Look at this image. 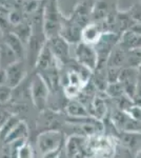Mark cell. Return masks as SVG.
I'll return each instance as SVG.
<instances>
[{
  "instance_id": "34",
  "label": "cell",
  "mask_w": 141,
  "mask_h": 158,
  "mask_svg": "<svg viewBox=\"0 0 141 158\" xmlns=\"http://www.w3.org/2000/svg\"><path fill=\"white\" fill-rule=\"evenodd\" d=\"M61 149H62V148H59L57 150H54V151L45 153V154L42 155V158H60Z\"/></svg>"
},
{
  "instance_id": "19",
  "label": "cell",
  "mask_w": 141,
  "mask_h": 158,
  "mask_svg": "<svg viewBox=\"0 0 141 158\" xmlns=\"http://www.w3.org/2000/svg\"><path fill=\"white\" fill-rule=\"evenodd\" d=\"M65 109L68 116L73 117V118H81V117L92 116L89 111L86 109V106L81 101H78L76 99H72V100L68 101Z\"/></svg>"
},
{
  "instance_id": "4",
  "label": "cell",
  "mask_w": 141,
  "mask_h": 158,
  "mask_svg": "<svg viewBox=\"0 0 141 158\" xmlns=\"http://www.w3.org/2000/svg\"><path fill=\"white\" fill-rule=\"evenodd\" d=\"M95 2L96 0H81L75 6L72 15L68 17V19L83 29L85 25L92 22V12H93Z\"/></svg>"
},
{
  "instance_id": "32",
  "label": "cell",
  "mask_w": 141,
  "mask_h": 158,
  "mask_svg": "<svg viewBox=\"0 0 141 158\" xmlns=\"http://www.w3.org/2000/svg\"><path fill=\"white\" fill-rule=\"evenodd\" d=\"M129 115L132 117L133 119L135 120L141 122V106H137V104H133L131 108L127 110L126 112Z\"/></svg>"
},
{
  "instance_id": "27",
  "label": "cell",
  "mask_w": 141,
  "mask_h": 158,
  "mask_svg": "<svg viewBox=\"0 0 141 158\" xmlns=\"http://www.w3.org/2000/svg\"><path fill=\"white\" fill-rule=\"evenodd\" d=\"M93 108L95 110L94 117L97 119H99L100 117L104 116V114L106 113V104L102 98H99V97L95 98V100L93 102Z\"/></svg>"
},
{
  "instance_id": "35",
  "label": "cell",
  "mask_w": 141,
  "mask_h": 158,
  "mask_svg": "<svg viewBox=\"0 0 141 158\" xmlns=\"http://www.w3.org/2000/svg\"><path fill=\"white\" fill-rule=\"evenodd\" d=\"M129 31H131V32H133V33H135V34L141 35V23H139V22H134Z\"/></svg>"
},
{
  "instance_id": "33",
  "label": "cell",
  "mask_w": 141,
  "mask_h": 158,
  "mask_svg": "<svg viewBox=\"0 0 141 158\" xmlns=\"http://www.w3.org/2000/svg\"><path fill=\"white\" fill-rule=\"evenodd\" d=\"M38 6H39V1L38 0H29L27 2H25L23 7L27 13H33L38 10Z\"/></svg>"
},
{
  "instance_id": "9",
  "label": "cell",
  "mask_w": 141,
  "mask_h": 158,
  "mask_svg": "<svg viewBox=\"0 0 141 158\" xmlns=\"http://www.w3.org/2000/svg\"><path fill=\"white\" fill-rule=\"evenodd\" d=\"M81 32H82V27L71 22L66 17L61 16L60 36L70 44H77L81 42Z\"/></svg>"
},
{
  "instance_id": "20",
  "label": "cell",
  "mask_w": 141,
  "mask_h": 158,
  "mask_svg": "<svg viewBox=\"0 0 141 158\" xmlns=\"http://www.w3.org/2000/svg\"><path fill=\"white\" fill-rule=\"evenodd\" d=\"M119 45H121L123 49L127 51L141 48V35L135 34L131 31H126L120 37Z\"/></svg>"
},
{
  "instance_id": "14",
  "label": "cell",
  "mask_w": 141,
  "mask_h": 158,
  "mask_svg": "<svg viewBox=\"0 0 141 158\" xmlns=\"http://www.w3.org/2000/svg\"><path fill=\"white\" fill-rule=\"evenodd\" d=\"M134 20L131 17L129 11L120 12L118 11L115 17V25H114V33L122 35L126 31L131 29V27L134 23Z\"/></svg>"
},
{
  "instance_id": "39",
  "label": "cell",
  "mask_w": 141,
  "mask_h": 158,
  "mask_svg": "<svg viewBox=\"0 0 141 158\" xmlns=\"http://www.w3.org/2000/svg\"><path fill=\"white\" fill-rule=\"evenodd\" d=\"M137 69H138V71H139V74H140V75H141V64H140L139 67H138Z\"/></svg>"
},
{
  "instance_id": "11",
  "label": "cell",
  "mask_w": 141,
  "mask_h": 158,
  "mask_svg": "<svg viewBox=\"0 0 141 158\" xmlns=\"http://www.w3.org/2000/svg\"><path fill=\"white\" fill-rule=\"evenodd\" d=\"M57 62L58 61L55 58V56L53 55L50 47L48 45V43H45L39 56H38L35 68L37 69V72H44V71H48L50 69L56 67Z\"/></svg>"
},
{
  "instance_id": "24",
  "label": "cell",
  "mask_w": 141,
  "mask_h": 158,
  "mask_svg": "<svg viewBox=\"0 0 141 158\" xmlns=\"http://www.w3.org/2000/svg\"><path fill=\"white\" fill-rule=\"evenodd\" d=\"M140 64H141V48L129 51L125 68H138Z\"/></svg>"
},
{
  "instance_id": "2",
  "label": "cell",
  "mask_w": 141,
  "mask_h": 158,
  "mask_svg": "<svg viewBox=\"0 0 141 158\" xmlns=\"http://www.w3.org/2000/svg\"><path fill=\"white\" fill-rule=\"evenodd\" d=\"M121 35L112 32H106L100 37L99 41L94 45L98 55V64H106L110 55L119 43Z\"/></svg>"
},
{
  "instance_id": "5",
  "label": "cell",
  "mask_w": 141,
  "mask_h": 158,
  "mask_svg": "<svg viewBox=\"0 0 141 158\" xmlns=\"http://www.w3.org/2000/svg\"><path fill=\"white\" fill-rule=\"evenodd\" d=\"M37 144L42 154L62 148V134L57 130H48L39 134Z\"/></svg>"
},
{
  "instance_id": "1",
  "label": "cell",
  "mask_w": 141,
  "mask_h": 158,
  "mask_svg": "<svg viewBox=\"0 0 141 158\" xmlns=\"http://www.w3.org/2000/svg\"><path fill=\"white\" fill-rule=\"evenodd\" d=\"M51 89L48 88V83L39 73L34 74L31 79L30 83V93L34 106L39 111H43L47 106L48 95H50Z\"/></svg>"
},
{
  "instance_id": "31",
  "label": "cell",
  "mask_w": 141,
  "mask_h": 158,
  "mask_svg": "<svg viewBox=\"0 0 141 158\" xmlns=\"http://www.w3.org/2000/svg\"><path fill=\"white\" fill-rule=\"evenodd\" d=\"M129 13L132 17V19L135 22H139L141 23V2L135 3L131 9L129 10Z\"/></svg>"
},
{
  "instance_id": "30",
  "label": "cell",
  "mask_w": 141,
  "mask_h": 158,
  "mask_svg": "<svg viewBox=\"0 0 141 158\" xmlns=\"http://www.w3.org/2000/svg\"><path fill=\"white\" fill-rule=\"evenodd\" d=\"M13 90L11 86L4 85L0 86V103H6L13 96Z\"/></svg>"
},
{
  "instance_id": "17",
  "label": "cell",
  "mask_w": 141,
  "mask_h": 158,
  "mask_svg": "<svg viewBox=\"0 0 141 158\" xmlns=\"http://www.w3.org/2000/svg\"><path fill=\"white\" fill-rule=\"evenodd\" d=\"M112 6L107 3L106 0H96L94 4V9L92 12V22H101L109 16Z\"/></svg>"
},
{
  "instance_id": "15",
  "label": "cell",
  "mask_w": 141,
  "mask_h": 158,
  "mask_svg": "<svg viewBox=\"0 0 141 158\" xmlns=\"http://www.w3.org/2000/svg\"><path fill=\"white\" fill-rule=\"evenodd\" d=\"M85 139L83 136H79V135H72L70 138L66 141V155L68 158H75L80 154L81 150H83L85 146Z\"/></svg>"
},
{
  "instance_id": "7",
  "label": "cell",
  "mask_w": 141,
  "mask_h": 158,
  "mask_svg": "<svg viewBox=\"0 0 141 158\" xmlns=\"http://www.w3.org/2000/svg\"><path fill=\"white\" fill-rule=\"evenodd\" d=\"M139 75L140 74L137 68H123L120 74L119 82H121L123 86L124 94L129 96L132 100L135 97Z\"/></svg>"
},
{
  "instance_id": "13",
  "label": "cell",
  "mask_w": 141,
  "mask_h": 158,
  "mask_svg": "<svg viewBox=\"0 0 141 158\" xmlns=\"http://www.w3.org/2000/svg\"><path fill=\"white\" fill-rule=\"evenodd\" d=\"M127 53L129 51L123 49L119 43L115 47L113 52L110 55L109 59L106 61V67H115V68H125L127 60Z\"/></svg>"
},
{
  "instance_id": "3",
  "label": "cell",
  "mask_w": 141,
  "mask_h": 158,
  "mask_svg": "<svg viewBox=\"0 0 141 158\" xmlns=\"http://www.w3.org/2000/svg\"><path fill=\"white\" fill-rule=\"evenodd\" d=\"M75 60L79 64L94 72L98 65V55L94 45L84 42L77 43L75 48Z\"/></svg>"
},
{
  "instance_id": "23",
  "label": "cell",
  "mask_w": 141,
  "mask_h": 158,
  "mask_svg": "<svg viewBox=\"0 0 141 158\" xmlns=\"http://www.w3.org/2000/svg\"><path fill=\"white\" fill-rule=\"evenodd\" d=\"M20 121V119L16 116H11L6 119L0 127V137L2 139H6V137L11 133V131L16 127V124Z\"/></svg>"
},
{
  "instance_id": "21",
  "label": "cell",
  "mask_w": 141,
  "mask_h": 158,
  "mask_svg": "<svg viewBox=\"0 0 141 158\" xmlns=\"http://www.w3.org/2000/svg\"><path fill=\"white\" fill-rule=\"evenodd\" d=\"M12 32L14 33L16 36L24 43V45H29V43L31 41V38L33 36V27L32 24L27 23V22L22 21L21 23L15 25L13 27Z\"/></svg>"
},
{
  "instance_id": "37",
  "label": "cell",
  "mask_w": 141,
  "mask_h": 158,
  "mask_svg": "<svg viewBox=\"0 0 141 158\" xmlns=\"http://www.w3.org/2000/svg\"><path fill=\"white\" fill-rule=\"evenodd\" d=\"M135 158H141V149L139 150V152H138L137 154H136Z\"/></svg>"
},
{
  "instance_id": "18",
  "label": "cell",
  "mask_w": 141,
  "mask_h": 158,
  "mask_svg": "<svg viewBox=\"0 0 141 158\" xmlns=\"http://www.w3.org/2000/svg\"><path fill=\"white\" fill-rule=\"evenodd\" d=\"M17 61H19V59L14 53V51L6 43L2 41L0 43V68L6 70Z\"/></svg>"
},
{
  "instance_id": "38",
  "label": "cell",
  "mask_w": 141,
  "mask_h": 158,
  "mask_svg": "<svg viewBox=\"0 0 141 158\" xmlns=\"http://www.w3.org/2000/svg\"><path fill=\"white\" fill-rule=\"evenodd\" d=\"M84 158H96V156H94V155H91V156H86Z\"/></svg>"
},
{
  "instance_id": "28",
  "label": "cell",
  "mask_w": 141,
  "mask_h": 158,
  "mask_svg": "<svg viewBox=\"0 0 141 158\" xmlns=\"http://www.w3.org/2000/svg\"><path fill=\"white\" fill-rule=\"evenodd\" d=\"M81 92H82V89L79 88V86L70 85V83H66L63 88V93H64V96L68 99H77L80 96Z\"/></svg>"
},
{
  "instance_id": "16",
  "label": "cell",
  "mask_w": 141,
  "mask_h": 158,
  "mask_svg": "<svg viewBox=\"0 0 141 158\" xmlns=\"http://www.w3.org/2000/svg\"><path fill=\"white\" fill-rule=\"evenodd\" d=\"M27 136H29V127H27V124L24 121L20 120L16 124V127L11 131V133L6 137L4 141L6 143L11 144L17 141L27 140Z\"/></svg>"
},
{
  "instance_id": "36",
  "label": "cell",
  "mask_w": 141,
  "mask_h": 158,
  "mask_svg": "<svg viewBox=\"0 0 141 158\" xmlns=\"http://www.w3.org/2000/svg\"><path fill=\"white\" fill-rule=\"evenodd\" d=\"M6 85V70L0 69V86Z\"/></svg>"
},
{
  "instance_id": "41",
  "label": "cell",
  "mask_w": 141,
  "mask_h": 158,
  "mask_svg": "<svg viewBox=\"0 0 141 158\" xmlns=\"http://www.w3.org/2000/svg\"><path fill=\"white\" fill-rule=\"evenodd\" d=\"M0 69H1V68H0Z\"/></svg>"
},
{
  "instance_id": "26",
  "label": "cell",
  "mask_w": 141,
  "mask_h": 158,
  "mask_svg": "<svg viewBox=\"0 0 141 158\" xmlns=\"http://www.w3.org/2000/svg\"><path fill=\"white\" fill-rule=\"evenodd\" d=\"M16 155L17 158H34V151L31 144L25 141L17 148Z\"/></svg>"
},
{
  "instance_id": "29",
  "label": "cell",
  "mask_w": 141,
  "mask_h": 158,
  "mask_svg": "<svg viewBox=\"0 0 141 158\" xmlns=\"http://www.w3.org/2000/svg\"><path fill=\"white\" fill-rule=\"evenodd\" d=\"M121 68H115V67H106V76L109 83L118 82L121 74Z\"/></svg>"
},
{
  "instance_id": "22",
  "label": "cell",
  "mask_w": 141,
  "mask_h": 158,
  "mask_svg": "<svg viewBox=\"0 0 141 158\" xmlns=\"http://www.w3.org/2000/svg\"><path fill=\"white\" fill-rule=\"evenodd\" d=\"M10 12L6 7L0 4V31L2 35L12 32L13 25L10 22Z\"/></svg>"
},
{
  "instance_id": "6",
  "label": "cell",
  "mask_w": 141,
  "mask_h": 158,
  "mask_svg": "<svg viewBox=\"0 0 141 158\" xmlns=\"http://www.w3.org/2000/svg\"><path fill=\"white\" fill-rule=\"evenodd\" d=\"M47 43L58 62H61L63 64H68L70 62V43L63 39L60 35L50 38L47 40Z\"/></svg>"
},
{
  "instance_id": "40",
  "label": "cell",
  "mask_w": 141,
  "mask_h": 158,
  "mask_svg": "<svg viewBox=\"0 0 141 158\" xmlns=\"http://www.w3.org/2000/svg\"><path fill=\"white\" fill-rule=\"evenodd\" d=\"M96 158H113V157H102V156H96Z\"/></svg>"
},
{
  "instance_id": "10",
  "label": "cell",
  "mask_w": 141,
  "mask_h": 158,
  "mask_svg": "<svg viewBox=\"0 0 141 158\" xmlns=\"http://www.w3.org/2000/svg\"><path fill=\"white\" fill-rule=\"evenodd\" d=\"M103 30L99 22H89L82 29L81 32V42L95 45L99 41L100 37L103 34Z\"/></svg>"
},
{
  "instance_id": "25",
  "label": "cell",
  "mask_w": 141,
  "mask_h": 158,
  "mask_svg": "<svg viewBox=\"0 0 141 158\" xmlns=\"http://www.w3.org/2000/svg\"><path fill=\"white\" fill-rule=\"evenodd\" d=\"M104 93H106L109 97H111L112 99H116V98L123 95L124 90H123V86H122L121 82L118 81V82L109 83Z\"/></svg>"
},
{
  "instance_id": "12",
  "label": "cell",
  "mask_w": 141,
  "mask_h": 158,
  "mask_svg": "<svg viewBox=\"0 0 141 158\" xmlns=\"http://www.w3.org/2000/svg\"><path fill=\"white\" fill-rule=\"evenodd\" d=\"M3 42L6 43V44L14 51V53L17 55L18 59L22 60V61L25 60V57H27V49H25V45L14 33L10 32V33H7V34H4Z\"/></svg>"
},
{
  "instance_id": "8",
  "label": "cell",
  "mask_w": 141,
  "mask_h": 158,
  "mask_svg": "<svg viewBox=\"0 0 141 158\" xmlns=\"http://www.w3.org/2000/svg\"><path fill=\"white\" fill-rule=\"evenodd\" d=\"M6 85L11 86L12 89H16L23 82L27 76V67L24 61L19 60L13 63L9 68L6 69Z\"/></svg>"
}]
</instances>
